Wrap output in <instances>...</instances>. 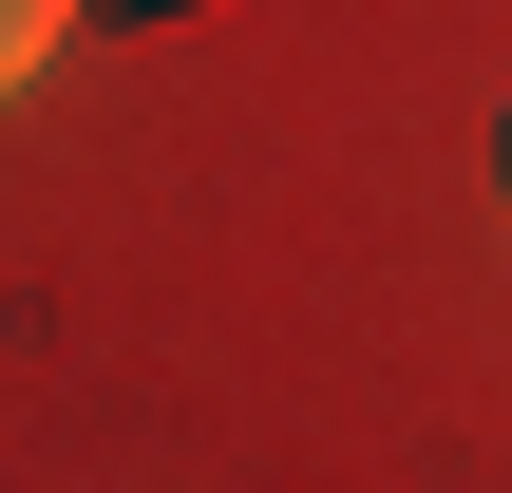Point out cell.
Instances as JSON below:
<instances>
[{
	"label": "cell",
	"instance_id": "obj_1",
	"mask_svg": "<svg viewBox=\"0 0 512 493\" xmlns=\"http://www.w3.org/2000/svg\"><path fill=\"white\" fill-rule=\"evenodd\" d=\"M76 19H95V0H0V95H19V76H38V57H57Z\"/></svg>",
	"mask_w": 512,
	"mask_h": 493
},
{
	"label": "cell",
	"instance_id": "obj_2",
	"mask_svg": "<svg viewBox=\"0 0 512 493\" xmlns=\"http://www.w3.org/2000/svg\"><path fill=\"white\" fill-rule=\"evenodd\" d=\"M494 209H512V95H494Z\"/></svg>",
	"mask_w": 512,
	"mask_h": 493
},
{
	"label": "cell",
	"instance_id": "obj_3",
	"mask_svg": "<svg viewBox=\"0 0 512 493\" xmlns=\"http://www.w3.org/2000/svg\"><path fill=\"white\" fill-rule=\"evenodd\" d=\"M133 19H171V0H133Z\"/></svg>",
	"mask_w": 512,
	"mask_h": 493
}]
</instances>
